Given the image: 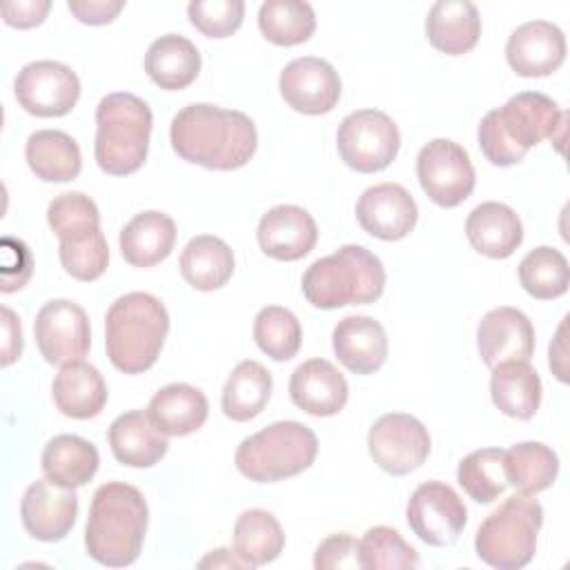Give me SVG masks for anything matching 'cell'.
<instances>
[{"label": "cell", "mask_w": 570, "mask_h": 570, "mask_svg": "<svg viewBox=\"0 0 570 570\" xmlns=\"http://www.w3.org/2000/svg\"><path fill=\"white\" fill-rule=\"evenodd\" d=\"M109 445L116 461L129 468H151L169 448L167 434L142 410H131L114 419L109 425Z\"/></svg>", "instance_id": "25"}, {"label": "cell", "mask_w": 570, "mask_h": 570, "mask_svg": "<svg viewBox=\"0 0 570 570\" xmlns=\"http://www.w3.org/2000/svg\"><path fill=\"white\" fill-rule=\"evenodd\" d=\"M261 33L281 47H292L309 40L316 29L312 4L301 0H267L258 9Z\"/></svg>", "instance_id": "38"}, {"label": "cell", "mask_w": 570, "mask_h": 570, "mask_svg": "<svg viewBox=\"0 0 570 570\" xmlns=\"http://www.w3.org/2000/svg\"><path fill=\"white\" fill-rule=\"evenodd\" d=\"M470 245L488 258H508L523 240V225L517 212L503 203H481L465 220Z\"/></svg>", "instance_id": "26"}, {"label": "cell", "mask_w": 570, "mask_h": 570, "mask_svg": "<svg viewBox=\"0 0 570 570\" xmlns=\"http://www.w3.org/2000/svg\"><path fill=\"white\" fill-rule=\"evenodd\" d=\"M432 441L425 425L405 412L379 416L367 432V450L387 474L403 476L416 470L430 454Z\"/></svg>", "instance_id": "12"}, {"label": "cell", "mask_w": 570, "mask_h": 570, "mask_svg": "<svg viewBox=\"0 0 570 570\" xmlns=\"http://www.w3.org/2000/svg\"><path fill=\"white\" fill-rule=\"evenodd\" d=\"M490 394L499 412L528 421L541 405V379L528 361H503L492 367Z\"/></svg>", "instance_id": "30"}, {"label": "cell", "mask_w": 570, "mask_h": 570, "mask_svg": "<svg viewBox=\"0 0 570 570\" xmlns=\"http://www.w3.org/2000/svg\"><path fill=\"white\" fill-rule=\"evenodd\" d=\"M285 546L278 519L261 508L245 510L234 523V550L249 566L272 563Z\"/></svg>", "instance_id": "37"}, {"label": "cell", "mask_w": 570, "mask_h": 570, "mask_svg": "<svg viewBox=\"0 0 570 570\" xmlns=\"http://www.w3.org/2000/svg\"><path fill=\"white\" fill-rule=\"evenodd\" d=\"M47 223L60 240L58 256L65 272L87 283L100 278L109 263V247L96 203L82 191H65L49 203Z\"/></svg>", "instance_id": "7"}, {"label": "cell", "mask_w": 570, "mask_h": 570, "mask_svg": "<svg viewBox=\"0 0 570 570\" xmlns=\"http://www.w3.org/2000/svg\"><path fill=\"white\" fill-rule=\"evenodd\" d=\"M341 160L361 174L385 169L399 154L401 134L396 122L379 109H356L347 114L336 131Z\"/></svg>", "instance_id": "10"}, {"label": "cell", "mask_w": 570, "mask_h": 570, "mask_svg": "<svg viewBox=\"0 0 570 570\" xmlns=\"http://www.w3.org/2000/svg\"><path fill=\"white\" fill-rule=\"evenodd\" d=\"M566 127V114L541 91H521L503 107L488 111L479 125V147L497 167L519 163L530 147L554 138Z\"/></svg>", "instance_id": "3"}, {"label": "cell", "mask_w": 570, "mask_h": 570, "mask_svg": "<svg viewBox=\"0 0 570 570\" xmlns=\"http://www.w3.org/2000/svg\"><path fill=\"white\" fill-rule=\"evenodd\" d=\"M278 89L294 111L321 116L336 107L341 98V78L327 60L303 56L285 65L278 78Z\"/></svg>", "instance_id": "16"}, {"label": "cell", "mask_w": 570, "mask_h": 570, "mask_svg": "<svg viewBox=\"0 0 570 570\" xmlns=\"http://www.w3.org/2000/svg\"><path fill=\"white\" fill-rule=\"evenodd\" d=\"M49 9H51L49 0H11V2H2L0 7L2 20L16 29H31L40 24L49 13Z\"/></svg>", "instance_id": "45"}, {"label": "cell", "mask_w": 570, "mask_h": 570, "mask_svg": "<svg viewBox=\"0 0 570 570\" xmlns=\"http://www.w3.org/2000/svg\"><path fill=\"white\" fill-rule=\"evenodd\" d=\"M51 396L60 414L69 419H94L107 403V385L102 374L82 358L60 367L51 383Z\"/></svg>", "instance_id": "24"}, {"label": "cell", "mask_w": 570, "mask_h": 570, "mask_svg": "<svg viewBox=\"0 0 570 570\" xmlns=\"http://www.w3.org/2000/svg\"><path fill=\"white\" fill-rule=\"evenodd\" d=\"M476 347L492 370L503 361H530L534 352V327L517 307L490 309L476 327Z\"/></svg>", "instance_id": "20"}, {"label": "cell", "mask_w": 570, "mask_h": 570, "mask_svg": "<svg viewBox=\"0 0 570 570\" xmlns=\"http://www.w3.org/2000/svg\"><path fill=\"white\" fill-rule=\"evenodd\" d=\"M519 283L530 296L539 301L563 296L570 283V267L566 256L548 245L534 247L519 263Z\"/></svg>", "instance_id": "39"}, {"label": "cell", "mask_w": 570, "mask_h": 570, "mask_svg": "<svg viewBox=\"0 0 570 570\" xmlns=\"http://www.w3.org/2000/svg\"><path fill=\"white\" fill-rule=\"evenodd\" d=\"M78 517V497L73 488L53 483L51 479L33 481L20 501V519L24 530L38 541H60L69 534Z\"/></svg>", "instance_id": "17"}, {"label": "cell", "mask_w": 570, "mask_h": 570, "mask_svg": "<svg viewBox=\"0 0 570 570\" xmlns=\"http://www.w3.org/2000/svg\"><path fill=\"white\" fill-rule=\"evenodd\" d=\"M2 330H4L2 365H11L22 354V332H20V321L9 307H2Z\"/></svg>", "instance_id": "47"}, {"label": "cell", "mask_w": 570, "mask_h": 570, "mask_svg": "<svg viewBox=\"0 0 570 570\" xmlns=\"http://www.w3.org/2000/svg\"><path fill=\"white\" fill-rule=\"evenodd\" d=\"M410 530L428 546H452L465 528L468 510L461 497L443 481L421 483L405 510Z\"/></svg>", "instance_id": "14"}, {"label": "cell", "mask_w": 570, "mask_h": 570, "mask_svg": "<svg viewBox=\"0 0 570 570\" xmlns=\"http://www.w3.org/2000/svg\"><path fill=\"white\" fill-rule=\"evenodd\" d=\"M169 140L183 160L232 171L249 163L258 134L254 120L243 111L194 102L171 118Z\"/></svg>", "instance_id": "1"}, {"label": "cell", "mask_w": 570, "mask_h": 570, "mask_svg": "<svg viewBox=\"0 0 570 570\" xmlns=\"http://www.w3.org/2000/svg\"><path fill=\"white\" fill-rule=\"evenodd\" d=\"M183 278L200 292L223 287L234 274V254L229 245L212 234L194 236L180 252Z\"/></svg>", "instance_id": "34"}, {"label": "cell", "mask_w": 570, "mask_h": 570, "mask_svg": "<svg viewBox=\"0 0 570 570\" xmlns=\"http://www.w3.org/2000/svg\"><path fill=\"white\" fill-rule=\"evenodd\" d=\"M256 238L263 254L269 258L298 261L314 249L318 229L307 209L298 205H276L261 216Z\"/></svg>", "instance_id": "21"}, {"label": "cell", "mask_w": 570, "mask_h": 570, "mask_svg": "<svg viewBox=\"0 0 570 570\" xmlns=\"http://www.w3.org/2000/svg\"><path fill=\"white\" fill-rule=\"evenodd\" d=\"M566 321H568V316L561 321V325H559V330H557V336H554V343H550V367H552V372H554V376L559 379V381H568V374H566V365H563V350L559 347V343H561V336H563V332H566Z\"/></svg>", "instance_id": "49"}, {"label": "cell", "mask_w": 570, "mask_h": 570, "mask_svg": "<svg viewBox=\"0 0 570 570\" xmlns=\"http://www.w3.org/2000/svg\"><path fill=\"white\" fill-rule=\"evenodd\" d=\"M303 296L318 309L374 303L385 289V269L363 245H343L314 261L301 281Z\"/></svg>", "instance_id": "5"}, {"label": "cell", "mask_w": 570, "mask_h": 570, "mask_svg": "<svg viewBox=\"0 0 570 570\" xmlns=\"http://www.w3.org/2000/svg\"><path fill=\"white\" fill-rule=\"evenodd\" d=\"M505 58L512 71L523 78L550 76L566 60V36L548 20L523 22L510 33Z\"/></svg>", "instance_id": "19"}, {"label": "cell", "mask_w": 570, "mask_h": 570, "mask_svg": "<svg viewBox=\"0 0 570 570\" xmlns=\"http://www.w3.org/2000/svg\"><path fill=\"white\" fill-rule=\"evenodd\" d=\"M541 523L543 508L532 494L508 497L479 525L474 537L476 557L497 570H519L528 566L537 550Z\"/></svg>", "instance_id": "9"}, {"label": "cell", "mask_w": 570, "mask_h": 570, "mask_svg": "<svg viewBox=\"0 0 570 570\" xmlns=\"http://www.w3.org/2000/svg\"><path fill=\"white\" fill-rule=\"evenodd\" d=\"M254 341L269 358L289 361L301 350L303 330L289 309L267 305L254 318Z\"/></svg>", "instance_id": "41"}, {"label": "cell", "mask_w": 570, "mask_h": 570, "mask_svg": "<svg viewBox=\"0 0 570 570\" xmlns=\"http://www.w3.org/2000/svg\"><path fill=\"white\" fill-rule=\"evenodd\" d=\"M336 358L354 374H372L387 358V334L372 316H345L332 332Z\"/></svg>", "instance_id": "23"}, {"label": "cell", "mask_w": 570, "mask_h": 570, "mask_svg": "<svg viewBox=\"0 0 570 570\" xmlns=\"http://www.w3.org/2000/svg\"><path fill=\"white\" fill-rule=\"evenodd\" d=\"M145 71L160 89L178 91L196 80L200 71V53L185 36L165 33L149 45L145 53Z\"/></svg>", "instance_id": "31"}, {"label": "cell", "mask_w": 570, "mask_h": 570, "mask_svg": "<svg viewBox=\"0 0 570 570\" xmlns=\"http://www.w3.org/2000/svg\"><path fill=\"white\" fill-rule=\"evenodd\" d=\"M503 472L519 494H537L554 483L559 456L539 441H523L503 450Z\"/></svg>", "instance_id": "36"}, {"label": "cell", "mask_w": 570, "mask_h": 570, "mask_svg": "<svg viewBox=\"0 0 570 570\" xmlns=\"http://www.w3.org/2000/svg\"><path fill=\"white\" fill-rule=\"evenodd\" d=\"M419 218V207L412 194L399 183H379L367 187L356 203L358 225L374 238L401 240Z\"/></svg>", "instance_id": "18"}, {"label": "cell", "mask_w": 570, "mask_h": 570, "mask_svg": "<svg viewBox=\"0 0 570 570\" xmlns=\"http://www.w3.org/2000/svg\"><path fill=\"white\" fill-rule=\"evenodd\" d=\"M42 472L58 485L80 488L94 479L100 456L94 443L76 434H58L42 450Z\"/></svg>", "instance_id": "33"}, {"label": "cell", "mask_w": 570, "mask_h": 570, "mask_svg": "<svg viewBox=\"0 0 570 570\" xmlns=\"http://www.w3.org/2000/svg\"><path fill=\"white\" fill-rule=\"evenodd\" d=\"M207 399L189 383H169L160 387L149 405L147 414L154 425L167 436H187L203 428L207 421Z\"/></svg>", "instance_id": "28"}, {"label": "cell", "mask_w": 570, "mask_h": 570, "mask_svg": "<svg viewBox=\"0 0 570 570\" xmlns=\"http://www.w3.org/2000/svg\"><path fill=\"white\" fill-rule=\"evenodd\" d=\"M243 0H194L187 4L191 24L207 38H227L243 22Z\"/></svg>", "instance_id": "43"}, {"label": "cell", "mask_w": 570, "mask_h": 570, "mask_svg": "<svg viewBox=\"0 0 570 570\" xmlns=\"http://www.w3.org/2000/svg\"><path fill=\"white\" fill-rule=\"evenodd\" d=\"M18 105L40 118L69 114L80 98V80L71 67L56 60H36L24 65L13 82Z\"/></svg>", "instance_id": "13"}, {"label": "cell", "mask_w": 570, "mask_h": 570, "mask_svg": "<svg viewBox=\"0 0 570 570\" xmlns=\"http://www.w3.org/2000/svg\"><path fill=\"white\" fill-rule=\"evenodd\" d=\"M24 158L29 169L47 183L73 180L82 169L78 142L60 129H38L27 138Z\"/></svg>", "instance_id": "32"}, {"label": "cell", "mask_w": 570, "mask_h": 570, "mask_svg": "<svg viewBox=\"0 0 570 570\" xmlns=\"http://www.w3.org/2000/svg\"><path fill=\"white\" fill-rule=\"evenodd\" d=\"M200 568H249L234 550H227V548H218V550H212L200 563Z\"/></svg>", "instance_id": "48"}, {"label": "cell", "mask_w": 570, "mask_h": 570, "mask_svg": "<svg viewBox=\"0 0 570 570\" xmlns=\"http://www.w3.org/2000/svg\"><path fill=\"white\" fill-rule=\"evenodd\" d=\"M345 376L325 358L301 363L289 379V396L296 407L312 416H334L347 403Z\"/></svg>", "instance_id": "22"}, {"label": "cell", "mask_w": 570, "mask_h": 570, "mask_svg": "<svg viewBox=\"0 0 570 570\" xmlns=\"http://www.w3.org/2000/svg\"><path fill=\"white\" fill-rule=\"evenodd\" d=\"M425 33L434 49L461 56L474 49L481 36V18L470 0H439L425 18Z\"/></svg>", "instance_id": "27"}, {"label": "cell", "mask_w": 570, "mask_h": 570, "mask_svg": "<svg viewBox=\"0 0 570 570\" xmlns=\"http://www.w3.org/2000/svg\"><path fill=\"white\" fill-rule=\"evenodd\" d=\"M272 396V374L258 361H240L225 381L220 405L227 419L245 423L256 419Z\"/></svg>", "instance_id": "35"}, {"label": "cell", "mask_w": 570, "mask_h": 570, "mask_svg": "<svg viewBox=\"0 0 570 570\" xmlns=\"http://www.w3.org/2000/svg\"><path fill=\"white\" fill-rule=\"evenodd\" d=\"M456 481L472 501L476 503L497 501L508 488L505 472H503V450L483 448V450L470 452L459 463Z\"/></svg>", "instance_id": "40"}, {"label": "cell", "mask_w": 570, "mask_h": 570, "mask_svg": "<svg viewBox=\"0 0 570 570\" xmlns=\"http://www.w3.org/2000/svg\"><path fill=\"white\" fill-rule=\"evenodd\" d=\"M69 11L85 24H107L111 22L125 7L122 0H69Z\"/></svg>", "instance_id": "46"}, {"label": "cell", "mask_w": 570, "mask_h": 570, "mask_svg": "<svg viewBox=\"0 0 570 570\" xmlns=\"http://www.w3.org/2000/svg\"><path fill=\"white\" fill-rule=\"evenodd\" d=\"M316 570H352L361 568L358 541L347 532H336L323 539L314 552Z\"/></svg>", "instance_id": "44"}, {"label": "cell", "mask_w": 570, "mask_h": 570, "mask_svg": "<svg viewBox=\"0 0 570 570\" xmlns=\"http://www.w3.org/2000/svg\"><path fill=\"white\" fill-rule=\"evenodd\" d=\"M358 559L365 570H403L419 566V552L387 525L370 528L358 541Z\"/></svg>", "instance_id": "42"}, {"label": "cell", "mask_w": 570, "mask_h": 570, "mask_svg": "<svg viewBox=\"0 0 570 570\" xmlns=\"http://www.w3.org/2000/svg\"><path fill=\"white\" fill-rule=\"evenodd\" d=\"M33 336L47 363L65 365L78 361L91 345L87 312L69 298L47 301L36 314Z\"/></svg>", "instance_id": "15"}, {"label": "cell", "mask_w": 570, "mask_h": 570, "mask_svg": "<svg viewBox=\"0 0 570 570\" xmlns=\"http://www.w3.org/2000/svg\"><path fill=\"white\" fill-rule=\"evenodd\" d=\"M147 501L142 492L122 481L102 483L89 505L85 525L87 554L109 568L131 566L147 532Z\"/></svg>", "instance_id": "2"}, {"label": "cell", "mask_w": 570, "mask_h": 570, "mask_svg": "<svg viewBox=\"0 0 570 570\" xmlns=\"http://www.w3.org/2000/svg\"><path fill=\"white\" fill-rule=\"evenodd\" d=\"M416 178L425 196L441 207L461 205L476 183L468 151L448 138H434L421 147Z\"/></svg>", "instance_id": "11"}, {"label": "cell", "mask_w": 570, "mask_h": 570, "mask_svg": "<svg viewBox=\"0 0 570 570\" xmlns=\"http://www.w3.org/2000/svg\"><path fill=\"white\" fill-rule=\"evenodd\" d=\"M318 452L316 434L298 421H276L240 441L234 463L256 483H274L307 470Z\"/></svg>", "instance_id": "8"}, {"label": "cell", "mask_w": 570, "mask_h": 570, "mask_svg": "<svg viewBox=\"0 0 570 570\" xmlns=\"http://www.w3.org/2000/svg\"><path fill=\"white\" fill-rule=\"evenodd\" d=\"M149 105L129 94H107L96 107L94 156L98 167L111 176H127L142 167L151 134Z\"/></svg>", "instance_id": "6"}, {"label": "cell", "mask_w": 570, "mask_h": 570, "mask_svg": "<svg viewBox=\"0 0 570 570\" xmlns=\"http://www.w3.org/2000/svg\"><path fill=\"white\" fill-rule=\"evenodd\" d=\"M167 332L169 314L154 294L118 296L105 316L107 356L125 374L147 372L158 361Z\"/></svg>", "instance_id": "4"}, {"label": "cell", "mask_w": 570, "mask_h": 570, "mask_svg": "<svg viewBox=\"0 0 570 570\" xmlns=\"http://www.w3.org/2000/svg\"><path fill=\"white\" fill-rule=\"evenodd\" d=\"M176 243V223L165 212H140L120 232V252L134 267H154Z\"/></svg>", "instance_id": "29"}]
</instances>
